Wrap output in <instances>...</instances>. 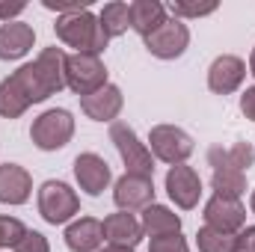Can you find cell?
Listing matches in <instances>:
<instances>
[{"instance_id": "obj_1", "label": "cell", "mask_w": 255, "mask_h": 252, "mask_svg": "<svg viewBox=\"0 0 255 252\" xmlns=\"http://www.w3.org/2000/svg\"><path fill=\"white\" fill-rule=\"evenodd\" d=\"M60 89H65V51L54 45L45 48L33 63L0 80V116L18 119L33 104L48 101Z\"/></svg>"}, {"instance_id": "obj_2", "label": "cell", "mask_w": 255, "mask_h": 252, "mask_svg": "<svg viewBox=\"0 0 255 252\" xmlns=\"http://www.w3.org/2000/svg\"><path fill=\"white\" fill-rule=\"evenodd\" d=\"M54 33L65 48H74V54H92V57H101L107 51V42H110L98 24V15H92L89 9L60 15L54 24Z\"/></svg>"}, {"instance_id": "obj_3", "label": "cell", "mask_w": 255, "mask_h": 252, "mask_svg": "<svg viewBox=\"0 0 255 252\" xmlns=\"http://www.w3.org/2000/svg\"><path fill=\"white\" fill-rule=\"evenodd\" d=\"M74 136V116L63 107H51L42 116L33 119L30 127V139L39 151H60L71 142Z\"/></svg>"}, {"instance_id": "obj_4", "label": "cell", "mask_w": 255, "mask_h": 252, "mask_svg": "<svg viewBox=\"0 0 255 252\" xmlns=\"http://www.w3.org/2000/svg\"><path fill=\"white\" fill-rule=\"evenodd\" d=\"M110 142L116 145L122 163H125V172L133 175H154V154L148 151V145L136 136V130L128 125V122H113L110 125Z\"/></svg>"}, {"instance_id": "obj_5", "label": "cell", "mask_w": 255, "mask_h": 252, "mask_svg": "<svg viewBox=\"0 0 255 252\" xmlns=\"http://www.w3.org/2000/svg\"><path fill=\"white\" fill-rule=\"evenodd\" d=\"M65 86L83 98L107 86V65L92 54H65Z\"/></svg>"}, {"instance_id": "obj_6", "label": "cell", "mask_w": 255, "mask_h": 252, "mask_svg": "<svg viewBox=\"0 0 255 252\" xmlns=\"http://www.w3.org/2000/svg\"><path fill=\"white\" fill-rule=\"evenodd\" d=\"M36 205H39V214H42L45 223L63 226L68 220H74V214L80 211V196L68 187L65 181H45L39 187Z\"/></svg>"}, {"instance_id": "obj_7", "label": "cell", "mask_w": 255, "mask_h": 252, "mask_svg": "<svg viewBox=\"0 0 255 252\" xmlns=\"http://www.w3.org/2000/svg\"><path fill=\"white\" fill-rule=\"evenodd\" d=\"M193 136L178 125H154L148 130V151L169 163V166H178V163H187V157L193 154Z\"/></svg>"}, {"instance_id": "obj_8", "label": "cell", "mask_w": 255, "mask_h": 252, "mask_svg": "<svg viewBox=\"0 0 255 252\" xmlns=\"http://www.w3.org/2000/svg\"><path fill=\"white\" fill-rule=\"evenodd\" d=\"M145 51L151 54V57H157V60H178L184 51H187V45H190V27L184 24V21H178V18H166L154 33H148L145 39Z\"/></svg>"}, {"instance_id": "obj_9", "label": "cell", "mask_w": 255, "mask_h": 252, "mask_svg": "<svg viewBox=\"0 0 255 252\" xmlns=\"http://www.w3.org/2000/svg\"><path fill=\"white\" fill-rule=\"evenodd\" d=\"M205 226L226 232V235H238L247 226V208L241 199H226V196H211L205 202Z\"/></svg>"}, {"instance_id": "obj_10", "label": "cell", "mask_w": 255, "mask_h": 252, "mask_svg": "<svg viewBox=\"0 0 255 252\" xmlns=\"http://www.w3.org/2000/svg\"><path fill=\"white\" fill-rule=\"evenodd\" d=\"M113 202L119 211H145L148 205H154V181L148 175H133L125 172L116 184H113Z\"/></svg>"}, {"instance_id": "obj_11", "label": "cell", "mask_w": 255, "mask_h": 252, "mask_svg": "<svg viewBox=\"0 0 255 252\" xmlns=\"http://www.w3.org/2000/svg\"><path fill=\"white\" fill-rule=\"evenodd\" d=\"M74 181L77 187L83 190L86 196H101L104 190L110 187L113 172L107 166V160L95 151H83L74 157Z\"/></svg>"}, {"instance_id": "obj_12", "label": "cell", "mask_w": 255, "mask_h": 252, "mask_svg": "<svg viewBox=\"0 0 255 252\" xmlns=\"http://www.w3.org/2000/svg\"><path fill=\"white\" fill-rule=\"evenodd\" d=\"M166 193L175 202V208L193 211L199 205V199H202V178H199V172L193 166H187V163L169 166V172H166Z\"/></svg>"}, {"instance_id": "obj_13", "label": "cell", "mask_w": 255, "mask_h": 252, "mask_svg": "<svg viewBox=\"0 0 255 252\" xmlns=\"http://www.w3.org/2000/svg\"><path fill=\"white\" fill-rule=\"evenodd\" d=\"M247 74L250 71H247V63L241 57L223 54V57H217L211 63V68H208V89L214 95H232V92H238L244 86Z\"/></svg>"}, {"instance_id": "obj_14", "label": "cell", "mask_w": 255, "mask_h": 252, "mask_svg": "<svg viewBox=\"0 0 255 252\" xmlns=\"http://www.w3.org/2000/svg\"><path fill=\"white\" fill-rule=\"evenodd\" d=\"M122 107H125V95H122V89L113 86V83H107V86H101L98 92L80 98V110H83L92 122H110V125H113L116 116L122 113Z\"/></svg>"}, {"instance_id": "obj_15", "label": "cell", "mask_w": 255, "mask_h": 252, "mask_svg": "<svg viewBox=\"0 0 255 252\" xmlns=\"http://www.w3.org/2000/svg\"><path fill=\"white\" fill-rule=\"evenodd\" d=\"M101 229H104L107 247H125V250H136V244H139L142 235H145V232H142V223H139L133 214H128V211H119V214L104 217Z\"/></svg>"}, {"instance_id": "obj_16", "label": "cell", "mask_w": 255, "mask_h": 252, "mask_svg": "<svg viewBox=\"0 0 255 252\" xmlns=\"http://www.w3.org/2000/svg\"><path fill=\"white\" fill-rule=\"evenodd\" d=\"M65 247L71 252H98L104 244V229L101 220L95 217H80L65 226Z\"/></svg>"}, {"instance_id": "obj_17", "label": "cell", "mask_w": 255, "mask_h": 252, "mask_svg": "<svg viewBox=\"0 0 255 252\" xmlns=\"http://www.w3.org/2000/svg\"><path fill=\"white\" fill-rule=\"evenodd\" d=\"M33 193V175L18 163H0V202L24 205Z\"/></svg>"}, {"instance_id": "obj_18", "label": "cell", "mask_w": 255, "mask_h": 252, "mask_svg": "<svg viewBox=\"0 0 255 252\" xmlns=\"http://www.w3.org/2000/svg\"><path fill=\"white\" fill-rule=\"evenodd\" d=\"M36 30L24 21H9L0 27V60H21L33 51Z\"/></svg>"}, {"instance_id": "obj_19", "label": "cell", "mask_w": 255, "mask_h": 252, "mask_svg": "<svg viewBox=\"0 0 255 252\" xmlns=\"http://www.w3.org/2000/svg\"><path fill=\"white\" fill-rule=\"evenodd\" d=\"M253 163H255V148L250 142H235L229 148H223V145H211L208 148V166H214V169L247 172Z\"/></svg>"}, {"instance_id": "obj_20", "label": "cell", "mask_w": 255, "mask_h": 252, "mask_svg": "<svg viewBox=\"0 0 255 252\" xmlns=\"http://www.w3.org/2000/svg\"><path fill=\"white\" fill-rule=\"evenodd\" d=\"M166 6L160 0H133L130 3V30L139 33L142 39L148 33H154L163 21H166Z\"/></svg>"}, {"instance_id": "obj_21", "label": "cell", "mask_w": 255, "mask_h": 252, "mask_svg": "<svg viewBox=\"0 0 255 252\" xmlns=\"http://www.w3.org/2000/svg\"><path fill=\"white\" fill-rule=\"evenodd\" d=\"M142 232L148 235V238H160V235H178L181 232V217L172 211V208H166V205H148L145 211H142Z\"/></svg>"}, {"instance_id": "obj_22", "label": "cell", "mask_w": 255, "mask_h": 252, "mask_svg": "<svg viewBox=\"0 0 255 252\" xmlns=\"http://www.w3.org/2000/svg\"><path fill=\"white\" fill-rule=\"evenodd\" d=\"M98 24H101V30L107 33V39L125 36L128 27H130V3H122V0L104 3V9L98 12Z\"/></svg>"}, {"instance_id": "obj_23", "label": "cell", "mask_w": 255, "mask_h": 252, "mask_svg": "<svg viewBox=\"0 0 255 252\" xmlns=\"http://www.w3.org/2000/svg\"><path fill=\"white\" fill-rule=\"evenodd\" d=\"M211 187H214V196L241 199L247 193V172H238V169H214Z\"/></svg>"}, {"instance_id": "obj_24", "label": "cell", "mask_w": 255, "mask_h": 252, "mask_svg": "<svg viewBox=\"0 0 255 252\" xmlns=\"http://www.w3.org/2000/svg\"><path fill=\"white\" fill-rule=\"evenodd\" d=\"M235 238L238 235H226L211 226H202L196 235V247H199V252H235Z\"/></svg>"}, {"instance_id": "obj_25", "label": "cell", "mask_w": 255, "mask_h": 252, "mask_svg": "<svg viewBox=\"0 0 255 252\" xmlns=\"http://www.w3.org/2000/svg\"><path fill=\"white\" fill-rule=\"evenodd\" d=\"M169 12H172V18H178V21L205 18V15H211V12H217V0H205V3H196V0H172V3H169Z\"/></svg>"}, {"instance_id": "obj_26", "label": "cell", "mask_w": 255, "mask_h": 252, "mask_svg": "<svg viewBox=\"0 0 255 252\" xmlns=\"http://www.w3.org/2000/svg\"><path fill=\"white\" fill-rule=\"evenodd\" d=\"M24 235H27V226L18 217H0V252L9 250V247L15 250Z\"/></svg>"}, {"instance_id": "obj_27", "label": "cell", "mask_w": 255, "mask_h": 252, "mask_svg": "<svg viewBox=\"0 0 255 252\" xmlns=\"http://www.w3.org/2000/svg\"><path fill=\"white\" fill-rule=\"evenodd\" d=\"M148 252H190V247H187V241H184L181 232H178V235H160V238H151Z\"/></svg>"}, {"instance_id": "obj_28", "label": "cell", "mask_w": 255, "mask_h": 252, "mask_svg": "<svg viewBox=\"0 0 255 252\" xmlns=\"http://www.w3.org/2000/svg\"><path fill=\"white\" fill-rule=\"evenodd\" d=\"M15 252H51V244H48V238H45L42 232H33V229H27V235L18 241Z\"/></svg>"}, {"instance_id": "obj_29", "label": "cell", "mask_w": 255, "mask_h": 252, "mask_svg": "<svg viewBox=\"0 0 255 252\" xmlns=\"http://www.w3.org/2000/svg\"><path fill=\"white\" fill-rule=\"evenodd\" d=\"M42 6L51 12H60V15H71V12H86L89 0H42Z\"/></svg>"}, {"instance_id": "obj_30", "label": "cell", "mask_w": 255, "mask_h": 252, "mask_svg": "<svg viewBox=\"0 0 255 252\" xmlns=\"http://www.w3.org/2000/svg\"><path fill=\"white\" fill-rule=\"evenodd\" d=\"M235 252H255V226H244L235 238Z\"/></svg>"}, {"instance_id": "obj_31", "label": "cell", "mask_w": 255, "mask_h": 252, "mask_svg": "<svg viewBox=\"0 0 255 252\" xmlns=\"http://www.w3.org/2000/svg\"><path fill=\"white\" fill-rule=\"evenodd\" d=\"M24 9H27V3H9V0H0V21L9 24V21H15Z\"/></svg>"}, {"instance_id": "obj_32", "label": "cell", "mask_w": 255, "mask_h": 252, "mask_svg": "<svg viewBox=\"0 0 255 252\" xmlns=\"http://www.w3.org/2000/svg\"><path fill=\"white\" fill-rule=\"evenodd\" d=\"M241 113H244L250 122H255V83L241 95Z\"/></svg>"}, {"instance_id": "obj_33", "label": "cell", "mask_w": 255, "mask_h": 252, "mask_svg": "<svg viewBox=\"0 0 255 252\" xmlns=\"http://www.w3.org/2000/svg\"><path fill=\"white\" fill-rule=\"evenodd\" d=\"M98 252H133V250H125V247H104V250Z\"/></svg>"}, {"instance_id": "obj_34", "label": "cell", "mask_w": 255, "mask_h": 252, "mask_svg": "<svg viewBox=\"0 0 255 252\" xmlns=\"http://www.w3.org/2000/svg\"><path fill=\"white\" fill-rule=\"evenodd\" d=\"M250 74L255 77V48H253V57H250Z\"/></svg>"}, {"instance_id": "obj_35", "label": "cell", "mask_w": 255, "mask_h": 252, "mask_svg": "<svg viewBox=\"0 0 255 252\" xmlns=\"http://www.w3.org/2000/svg\"><path fill=\"white\" fill-rule=\"evenodd\" d=\"M250 208H253V214H255V190H253V199H250Z\"/></svg>"}]
</instances>
